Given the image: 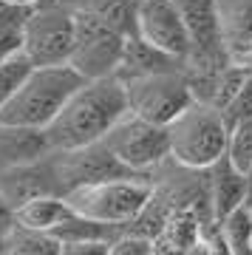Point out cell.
Instances as JSON below:
<instances>
[{"mask_svg":"<svg viewBox=\"0 0 252 255\" xmlns=\"http://www.w3.org/2000/svg\"><path fill=\"white\" fill-rule=\"evenodd\" d=\"M127 88L119 77L85 80L57 119L45 128L51 150H74L102 142L108 130L127 114Z\"/></svg>","mask_w":252,"mask_h":255,"instance_id":"1","label":"cell"},{"mask_svg":"<svg viewBox=\"0 0 252 255\" xmlns=\"http://www.w3.org/2000/svg\"><path fill=\"white\" fill-rule=\"evenodd\" d=\"M82 82L85 80L68 63L34 65L14 88L9 102L0 108V125L45 130L57 119V114L65 108V102L77 94Z\"/></svg>","mask_w":252,"mask_h":255,"instance_id":"2","label":"cell"},{"mask_svg":"<svg viewBox=\"0 0 252 255\" xmlns=\"http://www.w3.org/2000/svg\"><path fill=\"white\" fill-rule=\"evenodd\" d=\"M170 133V159L190 170H210L221 162L230 147V128L216 105L193 100L179 117L167 125Z\"/></svg>","mask_w":252,"mask_h":255,"instance_id":"3","label":"cell"},{"mask_svg":"<svg viewBox=\"0 0 252 255\" xmlns=\"http://www.w3.org/2000/svg\"><path fill=\"white\" fill-rule=\"evenodd\" d=\"M65 201L74 213L99 224L125 227L142 216L153 201V184L147 176H125V179H105V182L82 184L77 190L65 193Z\"/></svg>","mask_w":252,"mask_h":255,"instance_id":"4","label":"cell"},{"mask_svg":"<svg viewBox=\"0 0 252 255\" xmlns=\"http://www.w3.org/2000/svg\"><path fill=\"white\" fill-rule=\"evenodd\" d=\"M77 6L74 0H40L28 9L23 54L31 65H63L74 51Z\"/></svg>","mask_w":252,"mask_h":255,"instance_id":"5","label":"cell"},{"mask_svg":"<svg viewBox=\"0 0 252 255\" xmlns=\"http://www.w3.org/2000/svg\"><path fill=\"white\" fill-rule=\"evenodd\" d=\"M125 88H127V108H130V114L150 119L156 125H170L173 119L196 100L187 68L136 77V80L125 82Z\"/></svg>","mask_w":252,"mask_h":255,"instance_id":"6","label":"cell"},{"mask_svg":"<svg viewBox=\"0 0 252 255\" xmlns=\"http://www.w3.org/2000/svg\"><path fill=\"white\" fill-rule=\"evenodd\" d=\"M108 150L133 173H150L153 167L170 159V133L167 125H156L127 111L102 139Z\"/></svg>","mask_w":252,"mask_h":255,"instance_id":"7","label":"cell"},{"mask_svg":"<svg viewBox=\"0 0 252 255\" xmlns=\"http://www.w3.org/2000/svg\"><path fill=\"white\" fill-rule=\"evenodd\" d=\"M125 34L108 28L88 11L77 9V37H74V51L68 57V65L82 80L117 77L122 54H125Z\"/></svg>","mask_w":252,"mask_h":255,"instance_id":"8","label":"cell"},{"mask_svg":"<svg viewBox=\"0 0 252 255\" xmlns=\"http://www.w3.org/2000/svg\"><path fill=\"white\" fill-rule=\"evenodd\" d=\"M179 9L190 37L187 74H210L233 63L224 51L216 0H179Z\"/></svg>","mask_w":252,"mask_h":255,"instance_id":"9","label":"cell"},{"mask_svg":"<svg viewBox=\"0 0 252 255\" xmlns=\"http://www.w3.org/2000/svg\"><path fill=\"white\" fill-rule=\"evenodd\" d=\"M54 164H57L63 196L82 187V184L105 182V179H125V176H142L119 162L108 150L105 142H94V145L74 147V150H54Z\"/></svg>","mask_w":252,"mask_h":255,"instance_id":"10","label":"cell"},{"mask_svg":"<svg viewBox=\"0 0 252 255\" xmlns=\"http://www.w3.org/2000/svg\"><path fill=\"white\" fill-rule=\"evenodd\" d=\"M136 37H142L144 43L187 63L190 37L187 26H184V14L179 9V0H139Z\"/></svg>","mask_w":252,"mask_h":255,"instance_id":"11","label":"cell"},{"mask_svg":"<svg viewBox=\"0 0 252 255\" xmlns=\"http://www.w3.org/2000/svg\"><path fill=\"white\" fill-rule=\"evenodd\" d=\"M0 196L14 210L23 201L37 199V196H63L57 164H54V150L48 156H43V159L0 170Z\"/></svg>","mask_w":252,"mask_h":255,"instance_id":"12","label":"cell"},{"mask_svg":"<svg viewBox=\"0 0 252 255\" xmlns=\"http://www.w3.org/2000/svg\"><path fill=\"white\" fill-rule=\"evenodd\" d=\"M224 51L233 63H244L252 54V0H216Z\"/></svg>","mask_w":252,"mask_h":255,"instance_id":"13","label":"cell"},{"mask_svg":"<svg viewBox=\"0 0 252 255\" xmlns=\"http://www.w3.org/2000/svg\"><path fill=\"white\" fill-rule=\"evenodd\" d=\"M176 68H187L184 60L167 54L162 48L144 43L142 37H127L125 43V54L119 63L117 77L119 80H136V77H147V74H162V71H176Z\"/></svg>","mask_w":252,"mask_h":255,"instance_id":"14","label":"cell"},{"mask_svg":"<svg viewBox=\"0 0 252 255\" xmlns=\"http://www.w3.org/2000/svg\"><path fill=\"white\" fill-rule=\"evenodd\" d=\"M51 153V142L40 128L0 125V170L26 164Z\"/></svg>","mask_w":252,"mask_h":255,"instance_id":"15","label":"cell"},{"mask_svg":"<svg viewBox=\"0 0 252 255\" xmlns=\"http://www.w3.org/2000/svg\"><path fill=\"white\" fill-rule=\"evenodd\" d=\"M71 213V204L65 196H37V199L23 201L14 210L17 227L37 230V233H54V227Z\"/></svg>","mask_w":252,"mask_h":255,"instance_id":"16","label":"cell"},{"mask_svg":"<svg viewBox=\"0 0 252 255\" xmlns=\"http://www.w3.org/2000/svg\"><path fill=\"white\" fill-rule=\"evenodd\" d=\"M216 179H213V204H216V216L218 221H224L235 207H241L244 201V190H247V179L250 176L241 173L230 159H221L210 167Z\"/></svg>","mask_w":252,"mask_h":255,"instance_id":"17","label":"cell"},{"mask_svg":"<svg viewBox=\"0 0 252 255\" xmlns=\"http://www.w3.org/2000/svg\"><path fill=\"white\" fill-rule=\"evenodd\" d=\"M74 6L102 20L108 28L125 37L136 34V9L139 0H74Z\"/></svg>","mask_w":252,"mask_h":255,"instance_id":"18","label":"cell"},{"mask_svg":"<svg viewBox=\"0 0 252 255\" xmlns=\"http://www.w3.org/2000/svg\"><path fill=\"white\" fill-rule=\"evenodd\" d=\"M28 9L0 3V63L23 54V31H26Z\"/></svg>","mask_w":252,"mask_h":255,"instance_id":"19","label":"cell"},{"mask_svg":"<svg viewBox=\"0 0 252 255\" xmlns=\"http://www.w3.org/2000/svg\"><path fill=\"white\" fill-rule=\"evenodd\" d=\"M6 255H60V241L51 233L14 227L6 238Z\"/></svg>","mask_w":252,"mask_h":255,"instance_id":"20","label":"cell"},{"mask_svg":"<svg viewBox=\"0 0 252 255\" xmlns=\"http://www.w3.org/2000/svg\"><path fill=\"white\" fill-rule=\"evenodd\" d=\"M227 159H230L241 173L250 176V167H252V117L244 119V122H238V125L230 130Z\"/></svg>","mask_w":252,"mask_h":255,"instance_id":"21","label":"cell"},{"mask_svg":"<svg viewBox=\"0 0 252 255\" xmlns=\"http://www.w3.org/2000/svg\"><path fill=\"white\" fill-rule=\"evenodd\" d=\"M221 117H224L230 130H233L238 122L252 117V65L247 68V77H244V82L238 85V91H235L233 97H230V102L221 108Z\"/></svg>","mask_w":252,"mask_h":255,"instance_id":"22","label":"cell"},{"mask_svg":"<svg viewBox=\"0 0 252 255\" xmlns=\"http://www.w3.org/2000/svg\"><path fill=\"white\" fill-rule=\"evenodd\" d=\"M31 68H34V65L28 63L26 54H17V57H11V60H3V63H0V108L9 102L14 88L23 82V77H26Z\"/></svg>","mask_w":252,"mask_h":255,"instance_id":"23","label":"cell"},{"mask_svg":"<svg viewBox=\"0 0 252 255\" xmlns=\"http://www.w3.org/2000/svg\"><path fill=\"white\" fill-rule=\"evenodd\" d=\"M108 255H156L153 238L139 233H119L108 244Z\"/></svg>","mask_w":252,"mask_h":255,"instance_id":"24","label":"cell"},{"mask_svg":"<svg viewBox=\"0 0 252 255\" xmlns=\"http://www.w3.org/2000/svg\"><path fill=\"white\" fill-rule=\"evenodd\" d=\"M111 241H60V255H108Z\"/></svg>","mask_w":252,"mask_h":255,"instance_id":"25","label":"cell"},{"mask_svg":"<svg viewBox=\"0 0 252 255\" xmlns=\"http://www.w3.org/2000/svg\"><path fill=\"white\" fill-rule=\"evenodd\" d=\"M14 227H17V219H14V207H11L9 201L0 196V244L6 241V238L14 233Z\"/></svg>","mask_w":252,"mask_h":255,"instance_id":"26","label":"cell"},{"mask_svg":"<svg viewBox=\"0 0 252 255\" xmlns=\"http://www.w3.org/2000/svg\"><path fill=\"white\" fill-rule=\"evenodd\" d=\"M0 3H6V6H23V9H31L34 3H40V0H0Z\"/></svg>","mask_w":252,"mask_h":255,"instance_id":"27","label":"cell"},{"mask_svg":"<svg viewBox=\"0 0 252 255\" xmlns=\"http://www.w3.org/2000/svg\"><path fill=\"white\" fill-rule=\"evenodd\" d=\"M0 255H6V241H3V244H0Z\"/></svg>","mask_w":252,"mask_h":255,"instance_id":"28","label":"cell"},{"mask_svg":"<svg viewBox=\"0 0 252 255\" xmlns=\"http://www.w3.org/2000/svg\"><path fill=\"white\" fill-rule=\"evenodd\" d=\"M247 65H252V54H250V60H247Z\"/></svg>","mask_w":252,"mask_h":255,"instance_id":"29","label":"cell"},{"mask_svg":"<svg viewBox=\"0 0 252 255\" xmlns=\"http://www.w3.org/2000/svg\"><path fill=\"white\" fill-rule=\"evenodd\" d=\"M250 179H252V167H250Z\"/></svg>","mask_w":252,"mask_h":255,"instance_id":"30","label":"cell"}]
</instances>
